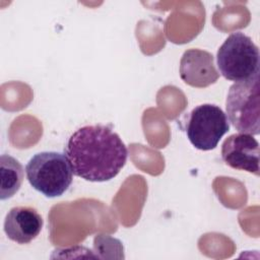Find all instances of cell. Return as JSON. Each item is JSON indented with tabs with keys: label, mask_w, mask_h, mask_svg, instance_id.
<instances>
[{
	"label": "cell",
	"mask_w": 260,
	"mask_h": 260,
	"mask_svg": "<svg viewBox=\"0 0 260 260\" xmlns=\"http://www.w3.org/2000/svg\"><path fill=\"white\" fill-rule=\"evenodd\" d=\"M259 98V74L231 85L225 101V115L239 133H260Z\"/></svg>",
	"instance_id": "cell-4"
},
{
	"label": "cell",
	"mask_w": 260,
	"mask_h": 260,
	"mask_svg": "<svg viewBox=\"0 0 260 260\" xmlns=\"http://www.w3.org/2000/svg\"><path fill=\"white\" fill-rule=\"evenodd\" d=\"M44 220L38 210L30 206L12 207L4 220V232L8 239L23 245L35 240L41 233Z\"/></svg>",
	"instance_id": "cell-8"
},
{
	"label": "cell",
	"mask_w": 260,
	"mask_h": 260,
	"mask_svg": "<svg viewBox=\"0 0 260 260\" xmlns=\"http://www.w3.org/2000/svg\"><path fill=\"white\" fill-rule=\"evenodd\" d=\"M25 173L30 186L49 198L63 195L73 180L68 157L57 151L36 153L26 164Z\"/></svg>",
	"instance_id": "cell-2"
},
{
	"label": "cell",
	"mask_w": 260,
	"mask_h": 260,
	"mask_svg": "<svg viewBox=\"0 0 260 260\" xmlns=\"http://www.w3.org/2000/svg\"><path fill=\"white\" fill-rule=\"evenodd\" d=\"M180 76L188 85L203 88L216 82L219 73L214 66V57L211 53L189 49L181 58Z\"/></svg>",
	"instance_id": "cell-7"
},
{
	"label": "cell",
	"mask_w": 260,
	"mask_h": 260,
	"mask_svg": "<svg viewBox=\"0 0 260 260\" xmlns=\"http://www.w3.org/2000/svg\"><path fill=\"white\" fill-rule=\"evenodd\" d=\"M259 143L250 134L230 135L221 145V157L231 168L259 177Z\"/></svg>",
	"instance_id": "cell-6"
},
{
	"label": "cell",
	"mask_w": 260,
	"mask_h": 260,
	"mask_svg": "<svg viewBox=\"0 0 260 260\" xmlns=\"http://www.w3.org/2000/svg\"><path fill=\"white\" fill-rule=\"evenodd\" d=\"M259 49L242 31L231 34L217 50V66L221 75L241 82L259 74Z\"/></svg>",
	"instance_id": "cell-3"
},
{
	"label": "cell",
	"mask_w": 260,
	"mask_h": 260,
	"mask_svg": "<svg viewBox=\"0 0 260 260\" xmlns=\"http://www.w3.org/2000/svg\"><path fill=\"white\" fill-rule=\"evenodd\" d=\"M230 130L225 113L215 105L195 107L188 118L186 133L191 144L200 150L215 148L221 137Z\"/></svg>",
	"instance_id": "cell-5"
},
{
	"label": "cell",
	"mask_w": 260,
	"mask_h": 260,
	"mask_svg": "<svg viewBox=\"0 0 260 260\" xmlns=\"http://www.w3.org/2000/svg\"><path fill=\"white\" fill-rule=\"evenodd\" d=\"M73 174L89 182L114 179L127 161L128 150L109 126L86 125L74 131L64 148Z\"/></svg>",
	"instance_id": "cell-1"
},
{
	"label": "cell",
	"mask_w": 260,
	"mask_h": 260,
	"mask_svg": "<svg viewBox=\"0 0 260 260\" xmlns=\"http://www.w3.org/2000/svg\"><path fill=\"white\" fill-rule=\"evenodd\" d=\"M24 177L22 165L9 154L0 156V199L11 198L19 190Z\"/></svg>",
	"instance_id": "cell-9"
}]
</instances>
